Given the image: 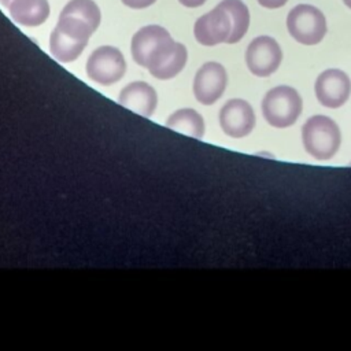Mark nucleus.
Segmentation results:
<instances>
[{
  "label": "nucleus",
  "mask_w": 351,
  "mask_h": 351,
  "mask_svg": "<svg viewBox=\"0 0 351 351\" xmlns=\"http://www.w3.org/2000/svg\"><path fill=\"white\" fill-rule=\"evenodd\" d=\"M250 26V11L241 0H222L215 8L202 15L193 27L197 43L213 47L221 43L240 41Z\"/></svg>",
  "instance_id": "1"
},
{
  "label": "nucleus",
  "mask_w": 351,
  "mask_h": 351,
  "mask_svg": "<svg viewBox=\"0 0 351 351\" xmlns=\"http://www.w3.org/2000/svg\"><path fill=\"white\" fill-rule=\"evenodd\" d=\"M287 27L298 43L315 45L326 34V19L317 7L311 4H298L288 12Z\"/></svg>",
  "instance_id": "5"
},
{
  "label": "nucleus",
  "mask_w": 351,
  "mask_h": 351,
  "mask_svg": "<svg viewBox=\"0 0 351 351\" xmlns=\"http://www.w3.org/2000/svg\"><path fill=\"white\" fill-rule=\"evenodd\" d=\"M95 29L78 16L60 12L49 37V51L62 63L75 60L88 44Z\"/></svg>",
  "instance_id": "2"
},
{
  "label": "nucleus",
  "mask_w": 351,
  "mask_h": 351,
  "mask_svg": "<svg viewBox=\"0 0 351 351\" xmlns=\"http://www.w3.org/2000/svg\"><path fill=\"white\" fill-rule=\"evenodd\" d=\"M343 3H344L348 8H351V0H343Z\"/></svg>",
  "instance_id": "20"
},
{
  "label": "nucleus",
  "mask_w": 351,
  "mask_h": 351,
  "mask_svg": "<svg viewBox=\"0 0 351 351\" xmlns=\"http://www.w3.org/2000/svg\"><path fill=\"white\" fill-rule=\"evenodd\" d=\"M166 126L193 138H202L204 134L203 117L192 108H181L173 112L167 118Z\"/></svg>",
  "instance_id": "15"
},
{
  "label": "nucleus",
  "mask_w": 351,
  "mask_h": 351,
  "mask_svg": "<svg viewBox=\"0 0 351 351\" xmlns=\"http://www.w3.org/2000/svg\"><path fill=\"white\" fill-rule=\"evenodd\" d=\"M169 38H171L170 33L159 25H148L137 30L132 38V56L134 62L145 67L151 53Z\"/></svg>",
  "instance_id": "13"
},
{
  "label": "nucleus",
  "mask_w": 351,
  "mask_h": 351,
  "mask_svg": "<svg viewBox=\"0 0 351 351\" xmlns=\"http://www.w3.org/2000/svg\"><path fill=\"white\" fill-rule=\"evenodd\" d=\"M302 112V97L296 89L280 85L271 88L262 100V114L269 125L288 128L296 122Z\"/></svg>",
  "instance_id": "4"
},
{
  "label": "nucleus",
  "mask_w": 351,
  "mask_h": 351,
  "mask_svg": "<svg viewBox=\"0 0 351 351\" xmlns=\"http://www.w3.org/2000/svg\"><path fill=\"white\" fill-rule=\"evenodd\" d=\"M226 84L228 74L225 67L218 62H207L195 75L193 95L199 103L210 106L222 96Z\"/></svg>",
  "instance_id": "10"
},
{
  "label": "nucleus",
  "mask_w": 351,
  "mask_h": 351,
  "mask_svg": "<svg viewBox=\"0 0 351 351\" xmlns=\"http://www.w3.org/2000/svg\"><path fill=\"white\" fill-rule=\"evenodd\" d=\"M188 52L184 44L171 38L160 44L148 58L145 69L159 80H170L176 77L185 66Z\"/></svg>",
  "instance_id": "8"
},
{
  "label": "nucleus",
  "mask_w": 351,
  "mask_h": 351,
  "mask_svg": "<svg viewBox=\"0 0 351 351\" xmlns=\"http://www.w3.org/2000/svg\"><path fill=\"white\" fill-rule=\"evenodd\" d=\"M288 0H258V3L265 8H280L285 5Z\"/></svg>",
  "instance_id": "18"
},
{
  "label": "nucleus",
  "mask_w": 351,
  "mask_h": 351,
  "mask_svg": "<svg viewBox=\"0 0 351 351\" xmlns=\"http://www.w3.org/2000/svg\"><path fill=\"white\" fill-rule=\"evenodd\" d=\"M5 8L16 23L29 27L44 23L49 16L47 0H10Z\"/></svg>",
  "instance_id": "14"
},
{
  "label": "nucleus",
  "mask_w": 351,
  "mask_h": 351,
  "mask_svg": "<svg viewBox=\"0 0 351 351\" xmlns=\"http://www.w3.org/2000/svg\"><path fill=\"white\" fill-rule=\"evenodd\" d=\"M121 106L149 118L158 104V95L155 89L143 81H136L126 85L119 93Z\"/></svg>",
  "instance_id": "12"
},
{
  "label": "nucleus",
  "mask_w": 351,
  "mask_h": 351,
  "mask_svg": "<svg viewBox=\"0 0 351 351\" xmlns=\"http://www.w3.org/2000/svg\"><path fill=\"white\" fill-rule=\"evenodd\" d=\"M126 7L130 8H147L149 5H152L156 0H121Z\"/></svg>",
  "instance_id": "17"
},
{
  "label": "nucleus",
  "mask_w": 351,
  "mask_h": 351,
  "mask_svg": "<svg viewBox=\"0 0 351 351\" xmlns=\"http://www.w3.org/2000/svg\"><path fill=\"white\" fill-rule=\"evenodd\" d=\"M282 60V51L278 43L270 36L255 37L247 47L245 63L248 70L258 77L273 74Z\"/></svg>",
  "instance_id": "7"
},
{
  "label": "nucleus",
  "mask_w": 351,
  "mask_h": 351,
  "mask_svg": "<svg viewBox=\"0 0 351 351\" xmlns=\"http://www.w3.org/2000/svg\"><path fill=\"white\" fill-rule=\"evenodd\" d=\"M219 125L225 134L230 137L240 138L248 136L255 126V112L248 101L232 99L221 108Z\"/></svg>",
  "instance_id": "11"
},
{
  "label": "nucleus",
  "mask_w": 351,
  "mask_h": 351,
  "mask_svg": "<svg viewBox=\"0 0 351 351\" xmlns=\"http://www.w3.org/2000/svg\"><path fill=\"white\" fill-rule=\"evenodd\" d=\"M126 71L122 52L111 45L96 48L86 62V73L90 80L100 85H111L119 81Z\"/></svg>",
  "instance_id": "6"
},
{
  "label": "nucleus",
  "mask_w": 351,
  "mask_h": 351,
  "mask_svg": "<svg viewBox=\"0 0 351 351\" xmlns=\"http://www.w3.org/2000/svg\"><path fill=\"white\" fill-rule=\"evenodd\" d=\"M63 14L74 15L88 22L95 30L100 25V8L93 0H70L62 10Z\"/></svg>",
  "instance_id": "16"
},
{
  "label": "nucleus",
  "mask_w": 351,
  "mask_h": 351,
  "mask_svg": "<svg viewBox=\"0 0 351 351\" xmlns=\"http://www.w3.org/2000/svg\"><path fill=\"white\" fill-rule=\"evenodd\" d=\"M318 101L329 108L343 106L351 93L350 77L339 69H328L322 71L314 84Z\"/></svg>",
  "instance_id": "9"
},
{
  "label": "nucleus",
  "mask_w": 351,
  "mask_h": 351,
  "mask_svg": "<svg viewBox=\"0 0 351 351\" xmlns=\"http://www.w3.org/2000/svg\"><path fill=\"white\" fill-rule=\"evenodd\" d=\"M302 140L307 154L318 160H328L340 148L341 133L332 118L314 115L304 122Z\"/></svg>",
  "instance_id": "3"
},
{
  "label": "nucleus",
  "mask_w": 351,
  "mask_h": 351,
  "mask_svg": "<svg viewBox=\"0 0 351 351\" xmlns=\"http://www.w3.org/2000/svg\"><path fill=\"white\" fill-rule=\"evenodd\" d=\"M184 7H189V8H195V7H200L203 5L207 0H178Z\"/></svg>",
  "instance_id": "19"
}]
</instances>
